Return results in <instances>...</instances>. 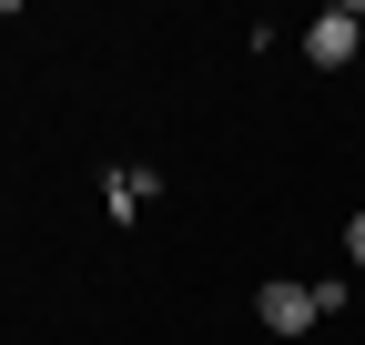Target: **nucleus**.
<instances>
[{
    "label": "nucleus",
    "mask_w": 365,
    "mask_h": 345,
    "mask_svg": "<svg viewBox=\"0 0 365 345\" xmlns=\"http://www.w3.org/2000/svg\"><path fill=\"white\" fill-rule=\"evenodd\" d=\"M254 325H264L274 345H294L304 325H325V294H314V284H294V274H274V284L254 294Z\"/></svg>",
    "instance_id": "nucleus-1"
},
{
    "label": "nucleus",
    "mask_w": 365,
    "mask_h": 345,
    "mask_svg": "<svg viewBox=\"0 0 365 345\" xmlns=\"http://www.w3.org/2000/svg\"><path fill=\"white\" fill-rule=\"evenodd\" d=\"M355 51H365V0H335V11H314V21H304V61L345 71Z\"/></svg>",
    "instance_id": "nucleus-2"
},
{
    "label": "nucleus",
    "mask_w": 365,
    "mask_h": 345,
    "mask_svg": "<svg viewBox=\"0 0 365 345\" xmlns=\"http://www.w3.org/2000/svg\"><path fill=\"white\" fill-rule=\"evenodd\" d=\"M153 193H163V172H153V163H122L112 183H102V213H112V224H143Z\"/></svg>",
    "instance_id": "nucleus-3"
},
{
    "label": "nucleus",
    "mask_w": 365,
    "mask_h": 345,
    "mask_svg": "<svg viewBox=\"0 0 365 345\" xmlns=\"http://www.w3.org/2000/svg\"><path fill=\"white\" fill-rule=\"evenodd\" d=\"M345 254H355V274H365V213H355V224H345Z\"/></svg>",
    "instance_id": "nucleus-4"
}]
</instances>
